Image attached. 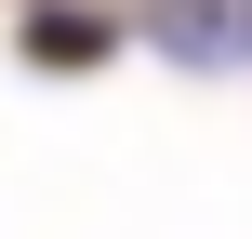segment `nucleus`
Masks as SVG:
<instances>
[{"label": "nucleus", "instance_id": "nucleus-1", "mask_svg": "<svg viewBox=\"0 0 252 239\" xmlns=\"http://www.w3.org/2000/svg\"><path fill=\"white\" fill-rule=\"evenodd\" d=\"M146 13H159V40L186 67H239L252 53V0H146Z\"/></svg>", "mask_w": 252, "mask_h": 239}]
</instances>
